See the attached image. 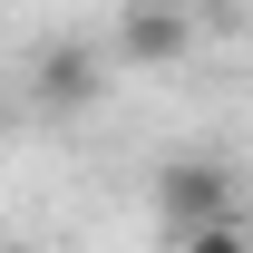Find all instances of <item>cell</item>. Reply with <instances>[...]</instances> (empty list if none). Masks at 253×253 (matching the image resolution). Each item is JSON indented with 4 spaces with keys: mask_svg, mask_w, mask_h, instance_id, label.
<instances>
[{
    "mask_svg": "<svg viewBox=\"0 0 253 253\" xmlns=\"http://www.w3.org/2000/svg\"><path fill=\"white\" fill-rule=\"evenodd\" d=\"M244 214V175L224 146H185V156L156 166V224L166 234H195V224H234Z\"/></svg>",
    "mask_w": 253,
    "mask_h": 253,
    "instance_id": "6da1fadb",
    "label": "cell"
},
{
    "mask_svg": "<svg viewBox=\"0 0 253 253\" xmlns=\"http://www.w3.org/2000/svg\"><path fill=\"white\" fill-rule=\"evenodd\" d=\"M195 39H205V20L185 0H126L117 39H107V68H175V59H195Z\"/></svg>",
    "mask_w": 253,
    "mask_h": 253,
    "instance_id": "7a4b0ae2",
    "label": "cell"
},
{
    "mask_svg": "<svg viewBox=\"0 0 253 253\" xmlns=\"http://www.w3.org/2000/svg\"><path fill=\"white\" fill-rule=\"evenodd\" d=\"M97 97H107V49L49 39V49L30 59V107H39V117H88Z\"/></svg>",
    "mask_w": 253,
    "mask_h": 253,
    "instance_id": "3957f363",
    "label": "cell"
},
{
    "mask_svg": "<svg viewBox=\"0 0 253 253\" xmlns=\"http://www.w3.org/2000/svg\"><path fill=\"white\" fill-rule=\"evenodd\" d=\"M166 253H253V234H244V214H234V224H195V234H166Z\"/></svg>",
    "mask_w": 253,
    "mask_h": 253,
    "instance_id": "277c9868",
    "label": "cell"
},
{
    "mask_svg": "<svg viewBox=\"0 0 253 253\" xmlns=\"http://www.w3.org/2000/svg\"><path fill=\"white\" fill-rule=\"evenodd\" d=\"M0 253H30V244H0Z\"/></svg>",
    "mask_w": 253,
    "mask_h": 253,
    "instance_id": "5b68a950",
    "label": "cell"
}]
</instances>
